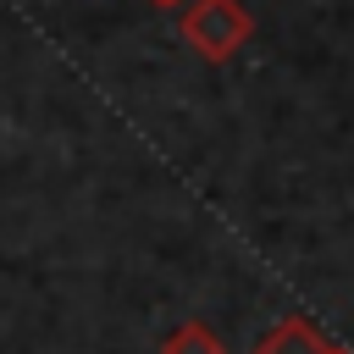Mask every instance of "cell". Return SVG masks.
<instances>
[{
	"label": "cell",
	"instance_id": "6da1fadb",
	"mask_svg": "<svg viewBox=\"0 0 354 354\" xmlns=\"http://www.w3.org/2000/svg\"><path fill=\"white\" fill-rule=\"evenodd\" d=\"M177 33H183V44H188L199 61L227 66V61L254 39V17H249L243 0H183Z\"/></svg>",
	"mask_w": 354,
	"mask_h": 354
},
{
	"label": "cell",
	"instance_id": "277c9868",
	"mask_svg": "<svg viewBox=\"0 0 354 354\" xmlns=\"http://www.w3.org/2000/svg\"><path fill=\"white\" fill-rule=\"evenodd\" d=\"M155 6H183V0H155Z\"/></svg>",
	"mask_w": 354,
	"mask_h": 354
},
{
	"label": "cell",
	"instance_id": "7a4b0ae2",
	"mask_svg": "<svg viewBox=\"0 0 354 354\" xmlns=\"http://www.w3.org/2000/svg\"><path fill=\"white\" fill-rule=\"evenodd\" d=\"M254 354H337V343H332V337H321V332H315V321L288 315V321H277V326L254 343Z\"/></svg>",
	"mask_w": 354,
	"mask_h": 354
},
{
	"label": "cell",
	"instance_id": "5b68a950",
	"mask_svg": "<svg viewBox=\"0 0 354 354\" xmlns=\"http://www.w3.org/2000/svg\"><path fill=\"white\" fill-rule=\"evenodd\" d=\"M337 354H348V348H337Z\"/></svg>",
	"mask_w": 354,
	"mask_h": 354
},
{
	"label": "cell",
	"instance_id": "3957f363",
	"mask_svg": "<svg viewBox=\"0 0 354 354\" xmlns=\"http://www.w3.org/2000/svg\"><path fill=\"white\" fill-rule=\"evenodd\" d=\"M160 354H227V343H221L216 326H205V321H183V326H171V332L160 337Z\"/></svg>",
	"mask_w": 354,
	"mask_h": 354
}]
</instances>
